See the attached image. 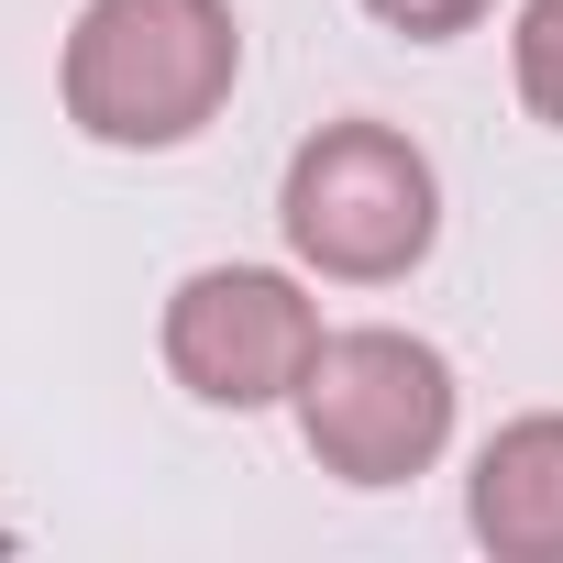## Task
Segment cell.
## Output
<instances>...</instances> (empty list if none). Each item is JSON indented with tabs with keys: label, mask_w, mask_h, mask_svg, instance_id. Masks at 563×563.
<instances>
[{
	"label": "cell",
	"mask_w": 563,
	"mask_h": 563,
	"mask_svg": "<svg viewBox=\"0 0 563 563\" xmlns=\"http://www.w3.org/2000/svg\"><path fill=\"white\" fill-rule=\"evenodd\" d=\"M508 67H519V111H530L541 133H563V0H519Z\"/></svg>",
	"instance_id": "cell-6"
},
{
	"label": "cell",
	"mask_w": 563,
	"mask_h": 563,
	"mask_svg": "<svg viewBox=\"0 0 563 563\" xmlns=\"http://www.w3.org/2000/svg\"><path fill=\"white\" fill-rule=\"evenodd\" d=\"M243 78V23L232 0H89L67 23L56 89L67 122L111 155H177L232 111Z\"/></svg>",
	"instance_id": "cell-1"
},
{
	"label": "cell",
	"mask_w": 563,
	"mask_h": 563,
	"mask_svg": "<svg viewBox=\"0 0 563 563\" xmlns=\"http://www.w3.org/2000/svg\"><path fill=\"white\" fill-rule=\"evenodd\" d=\"M464 530L497 563H563V409L486 431V453L464 475Z\"/></svg>",
	"instance_id": "cell-5"
},
{
	"label": "cell",
	"mask_w": 563,
	"mask_h": 563,
	"mask_svg": "<svg viewBox=\"0 0 563 563\" xmlns=\"http://www.w3.org/2000/svg\"><path fill=\"white\" fill-rule=\"evenodd\" d=\"M497 12V0H365V23H387V34H409V45H453V34H475Z\"/></svg>",
	"instance_id": "cell-7"
},
{
	"label": "cell",
	"mask_w": 563,
	"mask_h": 563,
	"mask_svg": "<svg viewBox=\"0 0 563 563\" xmlns=\"http://www.w3.org/2000/svg\"><path fill=\"white\" fill-rule=\"evenodd\" d=\"M166 376L199 409H276L321 354V299L276 265H199L166 299Z\"/></svg>",
	"instance_id": "cell-4"
},
{
	"label": "cell",
	"mask_w": 563,
	"mask_h": 563,
	"mask_svg": "<svg viewBox=\"0 0 563 563\" xmlns=\"http://www.w3.org/2000/svg\"><path fill=\"white\" fill-rule=\"evenodd\" d=\"M276 232H288V254L310 276H332V288H398L442 243V177H431V155L398 122L343 111V122H321L288 155V177H276Z\"/></svg>",
	"instance_id": "cell-2"
},
{
	"label": "cell",
	"mask_w": 563,
	"mask_h": 563,
	"mask_svg": "<svg viewBox=\"0 0 563 563\" xmlns=\"http://www.w3.org/2000/svg\"><path fill=\"white\" fill-rule=\"evenodd\" d=\"M299 442L321 475L343 486H409L442 464L453 442V365L442 343L398 332V321H365V332H321L310 376H299Z\"/></svg>",
	"instance_id": "cell-3"
}]
</instances>
